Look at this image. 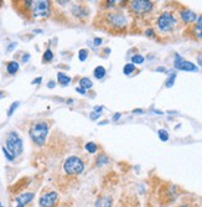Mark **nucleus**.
I'll use <instances>...</instances> for the list:
<instances>
[{"label": "nucleus", "mask_w": 202, "mask_h": 207, "mask_svg": "<svg viewBox=\"0 0 202 207\" xmlns=\"http://www.w3.org/2000/svg\"><path fill=\"white\" fill-rule=\"evenodd\" d=\"M30 137L36 145H44L49 134V125L46 122H36L30 127Z\"/></svg>", "instance_id": "1"}, {"label": "nucleus", "mask_w": 202, "mask_h": 207, "mask_svg": "<svg viewBox=\"0 0 202 207\" xmlns=\"http://www.w3.org/2000/svg\"><path fill=\"white\" fill-rule=\"evenodd\" d=\"M14 156L21 155L22 149H24V144L21 138L19 137V134L16 132H10L6 137V147H5Z\"/></svg>", "instance_id": "2"}, {"label": "nucleus", "mask_w": 202, "mask_h": 207, "mask_svg": "<svg viewBox=\"0 0 202 207\" xmlns=\"http://www.w3.org/2000/svg\"><path fill=\"white\" fill-rule=\"evenodd\" d=\"M63 170L68 175H79L84 170V162L78 156H70L63 162Z\"/></svg>", "instance_id": "3"}, {"label": "nucleus", "mask_w": 202, "mask_h": 207, "mask_svg": "<svg viewBox=\"0 0 202 207\" xmlns=\"http://www.w3.org/2000/svg\"><path fill=\"white\" fill-rule=\"evenodd\" d=\"M31 10H32V16L34 17H47L51 12L50 2L45 1V0L32 1Z\"/></svg>", "instance_id": "4"}, {"label": "nucleus", "mask_w": 202, "mask_h": 207, "mask_svg": "<svg viewBox=\"0 0 202 207\" xmlns=\"http://www.w3.org/2000/svg\"><path fill=\"white\" fill-rule=\"evenodd\" d=\"M175 25H176V19L170 12H162L157 19V27L164 32L171 31Z\"/></svg>", "instance_id": "5"}, {"label": "nucleus", "mask_w": 202, "mask_h": 207, "mask_svg": "<svg viewBox=\"0 0 202 207\" xmlns=\"http://www.w3.org/2000/svg\"><path fill=\"white\" fill-rule=\"evenodd\" d=\"M129 7L135 14H147L152 9V2L148 0H134L130 1Z\"/></svg>", "instance_id": "6"}, {"label": "nucleus", "mask_w": 202, "mask_h": 207, "mask_svg": "<svg viewBox=\"0 0 202 207\" xmlns=\"http://www.w3.org/2000/svg\"><path fill=\"white\" fill-rule=\"evenodd\" d=\"M174 67L180 70V71H187V72H196L199 68L195 63L190 62V61H185L179 53L175 55V60H174Z\"/></svg>", "instance_id": "7"}, {"label": "nucleus", "mask_w": 202, "mask_h": 207, "mask_svg": "<svg viewBox=\"0 0 202 207\" xmlns=\"http://www.w3.org/2000/svg\"><path fill=\"white\" fill-rule=\"evenodd\" d=\"M107 21L115 29H122L127 25V17L122 12H109L107 15Z\"/></svg>", "instance_id": "8"}, {"label": "nucleus", "mask_w": 202, "mask_h": 207, "mask_svg": "<svg viewBox=\"0 0 202 207\" xmlns=\"http://www.w3.org/2000/svg\"><path fill=\"white\" fill-rule=\"evenodd\" d=\"M58 200V195L56 191H50L47 194H44L41 197H40V206L41 207H53L56 205Z\"/></svg>", "instance_id": "9"}, {"label": "nucleus", "mask_w": 202, "mask_h": 207, "mask_svg": "<svg viewBox=\"0 0 202 207\" xmlns=\"http://www.w3.org/2000/svg\"><path fill=\"white\" fill-rule=\"evenodd\" d=\"M34 194L32 192H25V194H21V195H19L16 199H15V201H16V204L17 205H21V206H26L27 204H30L32 200H34Z\"/></svg>", "instance_id": "10"}, {"label": "nucleus", "mask_w": 202, "mask_h": 207, "mask_svg": "<svg viewBox=\"0 0 202 207\" xmlns=\"http://www.w3.org/2000/svg\"><path fill=\"white\" fill-rule=\"evenodd\" d=\"M181 19H182V21L184 22H186V24H191V22H195L196 20H197V15H196V12H194V11H191V10H182L181 11Z\"/></svg>", "instance_id": "11"}, {"label": "nucleus", "mask_w": 202, "mask_h": 207, "mask_svg": "<svg viewBox=\"0 0 202 207\" xmlns=\"http://www.w3.org/2000/svg\"><path fill=\"white\" fill-rule=\"evenodd\" d=\"M96 207H112V197L104 196L96 201Z\"/></svg>", "instance_id": "12"}, {"label": "nucleus", "mask_w": 202, "mask_h": 207, "mask_svg": "<svg viewBox=\"0 0 202 207\" xmlns=\"http://www.w3.org/2000/svg\"><path fill=\"white\" fill-rule=\"evenodd\" d=\"M6 71L9 75H15L19 71V63L16 61H10L6 66Z\"/></svg>", "instance_id": "13"}, {"label": "nucleus", "mask_w": 202, "mask_h": 207, "mask_svg": "<svg viewBox=\"0 0 202 207\" xmlns=\"http://www.w3.org/2000/svg\"><path fill=\"white\" fill-rule=\"evenodd\" d=\"M72 12H73L77 17H84V16L87 15L84 7H82V6H79V5H73V6H72Z\"/></svg>", "instance_id": "14"}, {"label": "nucleus", "mask_w": 202, "mask_h": 207, "mask_svg": "<svg viewBox=\"0 0 202 207\" xmlns=\"http://www.w3.org/2000/svg\"><path fill=\"white\" fill-rule=\"evenodd\" d=\"M194 32H195V36H196L197 39L202 40V16H200V17L197 19V24H196V26H195Z\"/></svg>", "instance_id": "15"}, {"label": "nucleus", "mask_w": 202, "mask_h": 207, "mask_svg": "<svg viewBox=\"0 0 202 207\" xmlns=\"http://www.w3.org/2000/svg\"><path fill=\"white\" fill-rule=\"evenodd\" d=\"M57 79H58V83H61L62 86H68L70 82H71V78L68 76H66L65 73H62V72L57 73Z\"/></svg>", "instance_id": "16"}, {"label": "nucleus", "mask_w": 202, "mask_h": 207, "mask_svg": "<svg viewBox=\"0 0 202 207\" xmlns=\"http://www.w3.org/2000/svg\"><path fill=\"white\" fill-rule=\"evenodd\" d=\"M79 86H81V88H83L84 91H87V89H91V88L93 87V83H92V81H91L89 78L83 77V78H81V81H79Z\"/></svg>", "instance_id": "17"}, {"label": "nucleus", "mask_w": 202, "mask_h": 207, "mask_svg": "<svg viewBox=\"0 0 202 207\" xmlns=\"http://www.w3.org/2000/svg\"><path fill=\"white\" fill-rule=\"evenodd\" d=\"M93 75H94V77H96L97 79H102V78L105 76V68H104L103 66H98V67H96V68H94Z\"/></svg>", "instance_id": "18"}, {"label": "nucleus", "mask_w": 202, "mask_h": 207, "mask_svg": "<svg viewBox=\"0 0 202 207\" xmlns=\"http://www.w3.org/2000/svg\"><path fill=\"white\" fill-rule=\"evenodd\" d=\"M134 71H135V65H133V63H127V65L124 66V68H123V73L127 75V76H129V75L133 73Z\"/></svg>", "instance_id": "19"}, {"label": "nucleus", "mask_w": 202, "mask_h": 207, "mask_svg": "<svg viewBox=\"0 0 202 207\" xmlns=\"http://www.w3.org/2000/svg\"><path fill=\"white\" fill-rule=\"evenodd\" d=\"M97 166H103V165H105L107 162H109V159L105 156V154H101V155L97 157Z\"/></svg>", "instance_id": "20"}, {"label": "nucleus", "mask_w": 202, "mask_h": 207, "mask_svg": "<svg viewBox=\"0 0 202 207\" xmlns=\"http://www.w3.org/2000/svg\"><path fill=\"white\" fill-rule=\"evenodd\" d=\"M157 135H159V138H160L161 142H167L169 140V133L165 129H160L157 132Z\"/></svg>", "instance_id": "21"}, {"label": "nucleus", "mask_w": 202, "mask_h": 207, "mask_svg": "<svg viewBox=\"0 0 202 207\" xmlns=\"http://www.w3.org/2000/svg\"><path fill=\"white\" fill-rule=\"evenodd\" d=\"M84 149L88 152V153H91V154H94L96 152H97V145H96V143H87L86 144V147H84Z\"/></svg>", "instance_id": "22"}, {"label": "nucleus", "mask_w": 202, "mask_h": 207, "mask_svg": "<svg viewBox=\"0 0 202 207\" xmlns=\"http://www.w3.org/2000/svg\"><path fill=\"white\" fill-rule=\"evenodd\" d=\"M78 58H79L81 62H84L88 58V50H86V49L79 50V52H78Z\"/></svg>", "instance_id": "23"}, {"label": "nucleus", "mask_w": 202, "mask_h": 207, "mask_svg": "<svg viewBox=\"0 0 202 207\" xmlns=\"http://www.w3.org/2000/svg\"><path fill=\"white\" fill-rule=\"evenodd\" d=\"M132 62H133V65L135 63V65H142L143 62H144V57L142 56V55H134L133 57H132Z\"/></svg>", "instance_id": "24"}, {"label": "nucleus", "mask_w": 202, "mask_h": 207, "mask_svg": "<svg viewBox=\"0 0 202 207\" xmlns=\"http://www.w3.org/2000/svg\"><path fill=\"white\" fill-rule=\"evenodd\" d=\"M175 79H176V73H171V75H170V77L167 78V81L165 82V86H166L167 88L172 87V86H174V83H175Z\"/></svg>", "instance_id": "25"}, {"label": "nucleus", "mask_w": 202, "mask_h": 207, "mask_svg": "<svg viewBox=\"0 0 202 207\" xmlns=\"http://www.w3.org/2000/svg\"><path fill=\"white\" fill-rule=\"evenodd\" d=\"M52 58H53V53H52V51H51L50 49L46 50L45 53H44V56H42V60H44L45 62H50V61H52Z\"/></svg>", "instance_id": "26"}, {"label": "nucleus", "mask_w": 202, "mask_h": 207, "mask_svg": "<svg viewBox=\"0 0 202 207\" xmlns=\"http://www.w3.org/2000/svg\"><path fill=\"white\" fill-rule=\"evenodd\" d=\"M1 150H2V153H4V156H5V157L9 160V161H14L15 156L12 155V154H11V153H10V152H9V150L5 148V147H2V148H1Z\"/></svg>", "instance_id": "27"}, {"label": "nucleus", "mask_w": 202, "mask_h": 207, "mask_svg": "<svg viewBox=\"0 0 202 207\" xmlns=\"http://www.w3.org/2000/svg\"><path fill=\"white\" fill-rule=\"evenodd\" d=\"M20 105V102H14V103L10 105V108H9V110H7V117H11L12 115V113L15 112V109L17 108Z\"/></svg>", "instance_id": "28"}, {"label": "nucleus", "mask_w": 202, "mask_h": 207, "mask_svg": "<svg viewBox=\"0 0 202 207\" xmlns=\"http://www.w3.org/2000/svg\"><path fill=\"white\" fill-rule=\"evenodd\" d=\"M99 117H101V113H99V112H92L91 115H89V118H91L92 120H96V119H98Z\"/></svg>", "instance_id": "29"}, {"label": "nucleus", "mask_w": 202, "mask_h": 207, "mask_svg": "<svg viewBox=\"0 0 202 207\" xmlns=\"http://www.w3.org/2000/svg\"><path fill=\"white\" fill-rule=\"evenodd\" d=\"M93 42H94V45H96V46H99L102 42H103V40H102L101 37H96V39L93 40Z\"/></svg>", "instance_id": "30"}, {"label": "nucleus", "mask_w": 202, "mask_h": 207, "mask_svg": "<svg viewBox=\"0 0 202 207\" xmlns=\"http://www.w3.org/2000/svg\"><path fill=\"white\" fill-rule=\"evenodd\" d=\"M41 82H42V77H37V78H35L32 81V84H40Z\"/></svg>", "instance_id": "31"}, {"label": "nucleus", "mask_w": 202, "mask_h": 207, "mask_svg": "<svg viewBox=\"0 0 202 207\" xmlns=\"http://www.w3.org/2000/svg\"><path fill=\"white\" fill-rule=\"evenodd\" d=\"M16 46H17V44H16V42H11V44L9 45V47H7V51H11V50H14Z\"/></svg>", "instance_id": "32"}, {"label": "nucleus", "mask_w": 202, "mask_h": 207, "mask_svg": "<svg viewBox=\"0 0 202 207\" xmlns=\"http://www.w3.org/2000/svg\"><path fill=\"white\" fill-rule=\"evenodd\" d=\"M197 63H199L200 67H202V52L197 55Z\"/></svg>", "instance_id": "33"}, {"label": "nucleus", "mask_w": 202, "mask_h": 207, "mask_svg": "<svg viewBox=\"0 0 202 207\" xmlns=\"http://www.w3.org/2000/svg\"><path fill=\"white\" fill-rule=\"evenodd\" d=\"M29 60H30V55L29 53H26V55L22 56V62H27Z\"/></svg>", "instance_id": "34"}, {"label": "nucleus", "mask_w": 202, "mask_h": 207, "mask_svg": "<svg viewBox=\"0 0 202 207\" xmlns=\"http://www.w3.org/2000/svg\"><path fill=\"white\" fill-rule=\"evenodd\" d=\"M120 117H122V114H120V113H115V114L113 115V120H114V122H117V120H118Z\"/></svg>", "instance_id": "35"}, {"label": "nucleus", "mask_w": 202, "mask_h": 207, "mask_svg": "<svg viewBox=\"0 0 202 207\" xmlns=\"http://www.w3.org/2000/svg\"><path fill=\"white\" fill-rule=\"evenodd\" d=\"M76 91H77L78 93H81V94H84V93H86V91H84L83 88H81V87H78V88H77Z\"/></svg>", "instance_id": "36"}, {"label": "nucleus", "mask_w": 202, "mask_h": 207, "mask_svg": "<svg viewBox=\"0 0 202 207\" xmlns=\"http://www.w3.org/2000/svg\"><path fill=\"white\" fill-rule=\"evenodd\" d=\"M55 86H56V84H55V82H53V81H50V82H49V84H47V87H49V88H53Z\"/></svg>", "instance_id": "37"}, {"label": "nucleus", "mask_w": 202, "mask_h": 207, "mask_svg": "<svg viewBox=\"0 0 202 207\" xmlns=\"http://www.w3.org/2000/svg\"><path fill=\"white\" fill-rule=\"evenodd\" d=\"M156 71H157V72H166V68H164V67H157Z\"/></svg>", "instance_id": "38"}, {"label": "nucleus", "mask_w": 202, "mask_h": 207, "mask_svg": "<svg viewBox=\"0 0 202 207\" xmlns=\"http://www.w3.org/2000/svg\"><path fill=\"white\" fill-rule=\"evenodd\" d=\"M134 113H135V114H142V113H143V109H134Z\"/></svg>", "instance_id": "39"}, {"label": "nucleus", "mask_w": 202, "mask_h": 207, "mask_svg": "<svg viewBox=\"0 0 202 207\" xmlns=\"http://www.w3.org/2000/svg\"><path fill=\"white\" fill-rule=\"evenodd\" d=\"M147 35H148V36H152V35H154V31H152V29L148 30V31H147Z\"/></svg>", "instance_id": "40"}, {"label": "nucleus", "mask_w": 202, "mask_h": 207, "mask_svg": "<svg viewBox=\"0 0 202 207\" xmlns=\"http://www.w3.org/2000/svg\"><path fill=\"white\" fill-rule=\"evenodd\" d=\"M105 124H108V120H103V122L99 123V125H105Z\"/></svg>", "instance_id": "41"}, {"label": "nucleus", "mask_w": 202, "mask_h": 207, "mask_svg": "<svg viewBox=\"0 0 202 207\" xmlns=\"http://www.w3.org/2000/svg\"><path fill=\"white\" fill-rule=\"evenodd\" d=\"M4 96H5V94H4V92H1V91H0V98H2Z\"/></svg>", "instance_id": "42"}, {"label": "nucleus", "mask_w": 202, "mask_h": 207, "mask_svg": "<svg viewBox=\"0 0 202 207\" xmlns=\"http://www.w3.org/2000/svg\"><path fill=\"white\" fill-rule=\"evenodd\" d=\"M16 207H25V206H21V205H16Z\"/></svg>", "instance_id": "43"}, {"label": "nucleus", "mask_w": 202, "mask_h": 207, "mask_svg": "<svg viewBox=\"0 0 202 207\" xmlns=\"http://www.w3.org/2000/svg\"><path fill=\"white\" fill-rule=\"evenodd\" d=\"M0 207H4V206H2V205H1V204H0Z\"/></svg>", "instance_id": "44"}, {"label": "nucleus", "mask_w": 202, "mask_h": 207, "mask_svg": "<svg viewBox=\"0 0 202 207\" xmlns=\"http://www.w3.org/2000/svg\"><path fill=\"white\" fill-rule=\"evenodd\" d=\"M181 207H187V206H181Z\"/></svg>", "instance_id": "45"}]
</instances>
